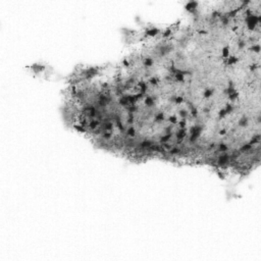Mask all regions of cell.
Masks as SVG:
<instances>
[{
	"label": "cell",
	"mask_w": 261,
	"mask_h": 261,
	"mask_svg": "<svg viewBox=\"0 0 261 261\" xmlns=\"http://www.w3.org/2000/svg\"><path fill=\"white\" fill-rule=\"evenodd\" d=\"M179 114H180L181 117H183V119H186V117L188 116V111L186 110V109H182V110H180Z\"/></svg>",
	"instance_id": "21"
},
{
	"label": "cell",
	"mask_w": 261,
	"mask_h": 261,
	"mask_svg": "<svg viewBox=\"0 0 261 261\" xmlns=\"http://www.w3.org/2000/svg\"><path fill=\"white\" fill-rule=\"evenodd\" d=\"M248 123H249V120H248V117L247 116H243L242 119L239 120V125H240V127H242V128L247 127Z\"/></svg>",
	"instance_id": "5"
},
{
	"label": "cell",
	"mask_w": 261,
	"mask_h": 261,
	"mask_svg": "<svg viewBox=\"0 0 261 261\" xmlns=\"http://www.w3.org/2000/svg\"><path fill=\"white\" fill-rule=\"evenodd\" d=\"M250 50L253 52H256V53H259L260 52V45L259 44H256V45H253L252 47H250Z\"/></svg>",
	"instance_id": "17"
},
{
	"label": "cell",
	"mask_w": 261,
	"mask_h": 261,
	"mask_svg": "<svg viewBox=\"0 0 261 261\" xmlns=\"http://www.w3.org/2000/svg\"><path fill=\"white\" fill-rule=\"evenodd\" d=\"M226 64L228 65H233V64H235V63H237L238 62V57H236V56H229L228 58H226Z\"/></svg>",
	"instance_id": "4"
},
{
	"label": "cell",
	"mask_w": 261,
	"mask_h": 261,
	"mask_svg": "<svg viewBox=\"0 0 261 261\" xmlns=\"http://www.w3.org/2000/svg\"><path fill=\"white\" fill-rule=\"evenodd\" d=\"M249 67H250V71H255V70L257 69V67H258V65L254 63V64H251V65H250Z\"/></svg>",
	"instance_id": "25"
},
{
	"label": "cell",
	"mask_w": 261,
	"mask_h": 261,
	"mask_svg": "<svg viewBox=\"0 0 261 261\" xmlns=\"http://www.w3.org/2000/svg\"><path fill=\"white\" fill-rule=\"evenodd\" d=\"M171 35V29L170 28H167L163 33H162V37L163 38H168Z\"/></svg>",
	"instance_id": "16"
},
{
	"label": "cell",
	"mask_w": 261,
	"mask_h": 261,
	"mask_svg": "<svg viewBox=\"0 0 261 261\" xmlns=\"http://www.w3.org/2000/svg\"><path fill=\"white\" fill-rule=\"evenodd\" d=\"M252 147H253V146H252L251 144H249V143H248V144H245L244 146H242V147L240 148V151H241V152H246V151L251 150Z\"/></svg>",
	"instance_id": "14"
},
{
	"label": "cell",
	"mask_w": 261,
	"mask_h": 261,
	"mask_svg": "<svg viewBox=\"0 0 261 261\" xmlns=\"http://www.w3.org/2000/svg\"><path fill=\"white\" fill-rule=\"evenodd\" d=\"M260 135H256V136H254L253 138H252V140L249 142V144H251L252 146H253L254 144H256V143H259L260 142Z\"/></svg>",
	"instance_id": "13"
},
{
	"label": "cell",
	"mask_w": 261,
	"mask_h": 261,
	"mask_svg": "<svg viewBox=\"0 0 261 261\" xmlns=\"http://www.w3.org/2000/svg\"><path fill=\"white\" fill-rule=\"evenodd\" d=\"M164 120V113L162 112H159L155 115V121L157 122H160V121H163Z\"/></svg>",
	"instance_id": "12"
},
{
	"label": "cell",
	"mask_w": 261,
	"mask_h": 261,
	"mask_svg": "<svg viewBox=\"0 0 261 261\" xmlns=\"http://www.w3.org/2000/svg\"><path fill=\"white\" fill-rule=\"evenodd\" d=\"M238 98H239V93H238V92H234V93L229 95V100H231V101H235V100H237Z\"/></svg>",
	"instance_id": "15"
},
{
	"label": "cell",
	"mask_w": 261,
	"mask_h": 261,
	"mask_svg": "<svg viewBox=\"0 0 261 261\" xmlns=\"http://www.w3.org/2000/svg\"><path fill=\"white\" fill-rule=\"evenodd\" d=\"M245 45H246V42L244 41V40H240L238 42V47H239V49H243L244 47H245Z\"/></svg>",
	"instance_id": "24"
},
{
	"label": "cell",
	"mask_w": 261,
	"mask_h": 261,
	"mask_svg": "<svg viewBox=\"0 0 261 261\" xmlns=\"http://www.w3.org/2000/svg\"><path fill=\"white\" fill-rule=\"evenodd\" d=\"M221 55H222V57H223V58H225V59L229 57V55H230V47H229V46H225V47H223Z\"/></svg>",
	"instance_id": "10"
},
{
	"label": "cell",
	"mask_w": 261,
	"mask_h": 261,
	"mask_svg": "<svg viewBox=\"0 0 261 261\" xmlns=\"http://www.w3.org/2000/svg\"><path fill=\"white\" fill-rule=\"evenodd\" d=\"M154 64V60L152 59V58H150V57H146L145 58V60H144V65L146 67H151Z\"/></svg>",
	"instance_id": "7"
},
{
	"label": "cell",
	"mask_w": 261,
	"mask_h": 261,
	"mask_svg": "<svg viewBox=\"0 0 261 261\" xmlns=\"http://www.w3.org/2000/svg\"><path fill=\"white\" fill-rule=\"evenodd\" d=\"M198 7V2H195V1H191V2H188L185 6L186 8V10H188L189 12L191 13H195L196 12V9Z\"/></svg>",
	"instance_id": "2"
},
{
	"label": "cell",
	"mask_w": 261,
	"mask_h": 261,
	"mask_svg": "<svg viewBox=\"0 0 261 261\" xmlns=\"http://www.w3.org/2000/svg\"><path fill=\"white\" fill-rule=\"evenodd\" d=\"M213 93H214V90H213V89H206V90L204 91L203 96H204V98L208 99V98H210V97H211V96L213 95Z\"/></svg>",
	"instance_id": "8"
},
{
	"label": "cell",
	"mask_w": 261,
	"mask_h": 261,
	"mask_svg": "<svg viewBox=\"0 0 261 261\" xmlns=\"http://www.w3.org/2000/svg\"><path fill=\"white\" fill-rule=\"evenodd\" d=\"M127 134H128V136H129V137L134 138V137H135V135H136V130H135L134 127H130V128L127 130Z\"/></svg>",
	"instance_id": "11"
},
{
	"label": "cell",
	"mask_w": 261,
	"mask_h": 261,
	"mask_svg": "<svg viewBox=\"0 0 261 261\" xmlns=\"http://www.w3.org/2000/svg\"><path fill=\"white\" fill-rule=\"evenodd\" d=\"M224 110H225L226 114H230L233 111V105L231 103H228V104H226V106H225V108H224Z\"/></svg>",
	"instance_id": "19"
},
{
	"label": "cell",
	"mask_w": 261,
	"mask_h": 261,
	"mask_svg": "<svg viewBox=\"0 0 261 261\" xmlns=\"http://www.w3.org/2000/svg\"><path fill=\"white\" fill-rule=\"evenodd\" d=\"M226 134V130L225 129H222L219 131V135H225Z\"/></svg>",
	"instance_id": "26"
},
{
	"label": "cell",
	"mask_w": 261,
	"mask_h": 261,
	"mask_svg": "<svg viewBox=\"0 0 261 261\" xmlns=\"http://www.w3.org/2000/svg\"><path fill=\"white\" fill-rule=\"evenodd\" d=\"M246 22H247V28H248V30L254 31L255 28L258 26V24L261 22V16L252 13L251 15H248L247 16Z\"/></svg>",
	"instance_id": "1"
},
{
	"label": "cell",
	"mask_w": 261,
	"mask_h": 261,
	"mask_svg": "<svg viewBox=\"0 0 261 261\" xmlns=\"http://www.w3.org/2000/svg\"><path fill=\"white\" fill-rule=\"evenodd\" d=\"M217 150L219 151V152H225V151L229 150V147L226 144H224V143H220V144L217 146Z\"/></svg>",
	"instance_id": "9"
},
{
	"label": "cell",
	"mask_w": 261,
	"mask_h": 261,
	"mask_svg": "<svg viewBox=\"0 0 261 261\" xmlns=\"http://www.w3.org/2000/svg\"><path fill=\"white\" fill-rule=\"evenodd\" d=\"M168 121L171 122V123H173V124H175V123H178V122H179V121H178V119H176V116H175V115H171V116H169V119H168Z\"/></svg>",
	"instance_id": "23"
},
{
	"label": "cell",
	"mask_w": 261,
	"mask_h": 261,
	"mask_svg": "<svg viewBox=\"0 0 261 261\" xmlns=\"http://www.w3.org/2000/svg\"><path fill=\"white\" fill-rule=\"evenodd\" d=\"M145 104L149 107L151 106H153L154 105V99L152 97H150V96H146L145 97Z\"/></svg>",
	"instance_id": "6"
},
{
	"label": "cell",
	"mask_w": 261,
	"mask_h": 261,
	"mask_svg": "<svg viewBox=\"0 0 261 261\" xmlns=\"http://www.w3.org/2000/svg\"><path fill=\"white\" fill-rule=\"evenodd\" d=\"M183 101H184V98H183L182 96H176L173 102H174V104H176V105H180V104L183 103Z\"/></svg>",
	"instance_id": "18"
},
{
	"label": "cell",
	"mask_w": 261,
	"mask_h": 261,
	"mask_svg": "<svg viewBox=\"0 0 261 261\" xmlns=\"http://www.w3.org/2000/svg\"><path fill=\"white\" fill-rule=\"evenodd\" d=\"M158 79L157 78H155V77H153V78H151L150 80H149V83L151 84V85L152 86H156V85H158Z\"/></svg>",
	"instance_id": "20"
},
{
	"label": "cell",
	"mask_w": 261,
	"mask_h": 261,
	"mask_svg": "<svg viewBox=\"0 0 261 261\" xmlns=\"http://www.w3.org/2000/svg\"><path fill=\"white\" fill-rule=\"evenodd\" d=\"M226 115H228V114H226L225 110H224V109H221V110H220L219 112H218V119H222L223 117H225Z\"/></svg>",
	"instance_id": "22"
},
{
	"label": "cell",
	"mask_w": 261,
	"mask_h": 261,
	"mask_svg": "<svg viewBox=\"0 0 261 261\" xmlns=\"http://www.w3.org/2000/svg\"><path fill=\"white\" fill-rule=\"evenodd\" d=\"M160 33V30H158L156 28H153V29H150V30H147L146 31V36H149V37H155L156 35Z\"/></svg>",
	"instance_id": "3"
}]
</instances>
